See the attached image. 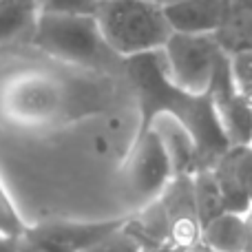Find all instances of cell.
Returning <instances> with one entry per match:
<instances>
[{
	"label": "cell",
	"mask_w": 252,
	"mask_h": 252,
	"mask_svg": "<svg viewBox=\"0 0 252 252\" xmlns=\"http://www.w3.org/2000/svg\"><path fill=\"white\" fill-rule=\"evenodd\" d=\"M201 252H208V250H201Z\"/></svg>",
	"instance_id": "obj_23"
},
{
	"label": "cell",
	"mask_w": 252,
	"mask_h": 252,
	"mask_svg": "<svg viewBox=\"0 0 252 252\" xmlns=\"http://www.w3.org/2000/svg\"><path fill=\"white\" fill-rule=\"evenodd\" d=\"M173 33L217 35L226 18V0H179L164 7Z\"/></svg>",
	"instance_id": "obj_9"
},
{
	"label": "cell",
	"mask_w": 252,
	"mask_h": 252,
	"mask_svg": "<svg viewBox=\"0 0 252 252\" xmlns=\"http://www.w3.org/2000/svg\"><path fill=\"white\" fill-rule=\"evenodd\" d=\"M215 113L230 146H252V106L235 89L230 78V60L223 53L215 66L208 87Z\"/></svg>",
	"instance_id": "obj_8"
},
{
	"label": "cell",
	"mask_w": 252,
	"mask_h": 252,
	"mask_svg": "<svg viewBox=\"0 0 252 252\" xmlns=\"http://www.w3.org/2000/svg\"><path fill=\"white\" fill-rule=\"evenodd\" d=\"M38 18V0H0V53L31 47Z\"/></svg>",
	"instance_id": "obj_10"
},
{
	"label": "cell",
	"mask_w": 252,
	"mask_h": 252,
	"mask_svg": "<svg viewBox=\"0 0 252 252\" xmlns=\"http://www.w3.org/2000/svg\"><path fill=\"white\" fill-rule=\"evenodd\" d=\"M230 78L239 95L252 106V51H237L228 56Z\"/></svg>",
	"instance_id": "obj_15"
},
{
	"label": "cell",
	"mask_w": 252,
	"mask_h": 252,
	"mask_svg": "<svg viewBox=\"0 0 252 252\" xmlns=\"http://www.w3.org/2000/svg\"><path fill=\"white\" fill-rule=\"evenodd\" d=\"M201 248L208 252H252V232L246 215L223 213L201 228Z\"/></svg>",
	"instance_id": "obj_11"
},
{
	"label": "cell",
	"mask_w": 252,
	"mask_h": 252,
	"mask_svg": "<svg viewBox=\"0 0 252 252\" xmlns=\"http://www.w3.org/2000/svg\"><path fill=\"white\" fill-rule=\"evenodd\" d=\"M87 252H144V246L139 244L137 237L126 230L124 223L122 228H118L115 232L100 239L95 246H91Z\"/></svg>",
	"instance_id": "obj_18"
},
{
	"label": "cell",
	"mask_w": 252,
	"mask_h": 252,
	"mask_svg": "<svg viewBox=\"0 0 252 252\" xmlns=\"http://www.w3.org/2000/svg\"><path fill=\"white\" fill-rule=\"evenodd\" d=\"M124 78L130 84L139 111V124L135 135H144L159 120H168L182 126L195 146L197 173L210 170L232 148L217 120L210 95L208 93L197 95L179 89L168 78L161 51L126 60Z\"/></svg>",
	"instance_id": "obj_1"
},
{
	"label": "cell",
	"mask_w": 252,
	"mask_h": 252,
	"mask_svg": "<svg viewBox=\"0 0 252 252\" xmlns=\"http://www.w3.org/2000/svg\"><path fill=\"white\" fill-rule=\"evenodd\" d=\"M27 223L22 221L16 204L11 201L2 179H0V237H20L25 232Z\"/></svg>",
	"instance_id": "obj_16"
},
{
	"label": "cell",
	"mask_w": 252,
	"mask_h": 252,
	"mask_svg": "<svg viewBox=\"0 0 252 252\" xmlns=\"http://www.w3.org/2000/svg\"><path fill=\"white\" fill-rule=\"evenodd\" d=\"M124 195L135 210L155 204L175 179V166L161 133L153 126L144 135H135L124 159Z\"/></svg>",
	"instance_id": "obj_4"
},
{
	"label": "cell",
	"mask_w": 252,
	"mask_h": 252,
	"mask_svg": "<svg viewBox=\"0 0 252 252\" xmlns=\"http://www.w3.org/2000/svg\"><path fill=\"white\" fill-rule=\"evenodd\" d=\"M66 106L62 82L47 75H25L9 82L7 91L0 89V113H7L16 122H51Z\"/></svg>",
	"instance_id": "obj_7"
},
{
	"label": "cell",
	"mask_w": 252,
	"mask_h": 252,
	"mask_svg": "<svg viewBox=\"0 0 252 252\" xmlns=\"http://www.w3.org/2000/svg\"><path fill=\"white\" fill-rule=\"evenodd\" d=\"M100 2H102V0H100Z\"/></svg>",
	"instance_id": "obj_24"
},
{
	"label": "cell",
	"mask_w": 252,
	"mask_h": 252,
	"mask_svg": "<svg viewBox=\"0 0 252 252\" xmlns=\"http://www.w3.org/2000/svg\"><path fill=\"white\" fill-rule=\"evenodd\" d=\"M0 252H20L18 237H0Z\"/></svg>",
	"instance_id": "obj_20"
},
{
	"label": "cell",
	"mask_w": 252,
	"mask_h": 252,
	"mask_svg": "<svg viewBox=\"0 0 252 252\" xmlns=\"http://www.w3.org/2000/svg\"><path fill=\"white\" fill-rule=\"evenodd\" d=\"M232 157L252 210V146H232Z\"/></svg>",
	"instance_id": "obj_19"
},
{
	"label": "cell",
	"mask_w": 252,
	"mask_h": 252,
	"mask_svg": "<svg viewBox=\"0 0 252 252\" xmlns=\"http://www.w3.org/2000/svg\"><path fill=\"white\" fill-rule=\"evenodd\" d=\"M192 195H195V208H197V217H199L201 228L226 213L221 201V192H219V186L215 182L213 168L199 170V173L192 175Z\"/></svg>",
	"instance_id": "obj_14"
},
{
	"label": "cell",
	"mask_w": 252,
	"mask_h": 252,
	"mask_svg": "<svg viewBox=\"0 0 252 252\" xmlns=\"http://www.w3.org/2000/svg\"><path fill=\"white\" fill-rule=\"evenodd\" d=\"M223 49L217 44L213 35H186L173 33L161 49L168 78L179 89L188 93H208L215 66Z\"/></svg>",
	"instance_id": "obj_5"
},
{
	"label": "cell",
	"mask_w": 252,
	"mask_h": 252,
	"mask_svg": "<svg viewBox=\"0 0 252 252\" xmlns=\"http://www.w3.org/2000/svg\"><path fill=\"white\" fill-rule=\"evenodd\" d=\"M148 2L159 4V7H168V4H175V2H179V0H148Z\"/></svg>",
	"instance_id": "obj_21"
},
{
	"label": "cell",
	"mask_w": 252,
	"mask_h": 252,
	"mask_svg": "<svg viewBox=\"0 0 252 252\" xmlns=\"http://www.w3.org/2000/svg\"><path fill=\"white\" fill-rule=\"evenodd\" d=\"M215 40L226 56L252 51V0H226L223 27Z\"/></svg>",
	"instance_id": "obj_12"
},
{
	"label": "cell",
	"mask_w": 252,
	"mask_h": 252,
	"mask_svg": "<svg viewBox=\"0 0 252 252\" xmlns=\"http://www.w3.org/2000/svg\"><path fill=\"white\" fill-rule=\"evenodd\" d=\"M213 175L219 186V192H221L223 210L232 215H248L250 201L246 197L244 186H241L239 173H237V166H235V157H232V148L213 166Z\"/></svg>",
	"instance_id": "obj_13"
},
{
	"label": "cell",
	"mask_w": 252,
	"mask_h": 252,
	"mask_svg": "<svg viewBox=\"0 0 252 252\" xmlns=\"http://www.w3.org/2000/svg\"><path fill=\"white\" fill-rule=\"evenodd\" d=\"M40 2H42V0H38V4H40Z\"/></svg>",
	"instance_id": "obj_22"
},
{
	"label": "cell",
	"mask_w": 252,
	"mask_h": 252,
	"mask_svg": "<svg viewBox=\"0 0 252 252\" xmlns=\"http://www.w3.org/2000/svg\"><path fill=\"white\" fill-rule=\"evenodd\" d=\"M95 22L109 49L124 62L161 51L173 35L164 7L148 0H102Z\"/></svg>",
	"instance_id": "obj_3"
},
{
	"label": "cell",
	"mask_w": 252,
	"mask_h": 252,
	"mask_svg": "<svg viewBox=\"0 0 252 252\" xmlns=\"http://www.w3.org/2000/svg\"><path fill=\"white\" fill-rule=\"evenodd\" d=\"M128 217L102 219V221H42L27 226L18 237L20 252H87L106 235L122 228Z\"/></svg>",
	"instance_id": "obj_6"
},
{
	"label": "cell",
	"mask_w": 252,
	"mask_h": 252,
	"mask_svg": "<svg viewBox=\"0 0 252 252\" xmlns=\"http://www.w3.org/2000/svg\"><path fill=\"white\" fill-rule=\"evenodd\" d=\"M31 47L64 66L124 75V60H120L104 42L95 16L40 13Z\"/></svg>",
	"instance_id": "obj_2"
},
{
	"label": "cell",
	"mask_w": 252,
	"mask_h": 252,
	"mask_svg": "<svg viewBox=\"0 0 252 252\" xmlns=\"http://www.w3.org/2000/svg\"><path fill=\"white\" fill-rule=\"evenodd\" d=\"M100 0H42L40 13L53 16H95Z\"/></svg>",
	"instance_id": "obj_17"
}]
</instances>
